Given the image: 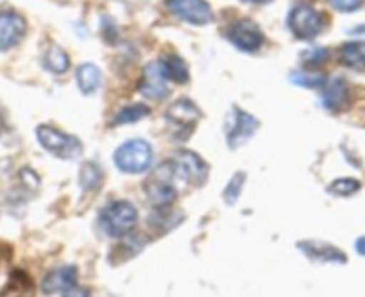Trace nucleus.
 Listing matches in <instances>:
<instances>
[{
	"label": "nucleus",
	"instance_id": "f257e3e1",
	"mask_svg": "<svg viewBox=\"0 0 365 297\" xmlns=\"http://www.w3.org/2000/svg\"><path fill=\"white\" fill-rule=\"evenodd\" d=\"M287 26H289L290 33L297 40L308 41L317 38L324 31L326 16L308 2H299V4L290 9Z\"/></svg>",
	"mask_w": 365,
	"mask_h": 297
},
{
	"label": "nucleus",
	"instance_id": "f03ea898",
	"mask_svg": "<svg viewBox=\"0 0 365 297\" xmlns=\"http://www.w3.org/2000/svg\"><path fill=\"white\" fill-rule=\"evenodd\" d=\"M138 220V212L129 201H113L101 213V228L108 236H124L135 228Z\"/></svg>",
	"mask_w": 365,
	"mask_h": 297
},
{
	"label": "nucleus",
	"instance_id": "7ed1b4c3",
	"mask_svg": "<svg viewBox=\"0 0 365 297\" xmlns=\"http://www.w3.org/2000/svg\"><path fill=\"white\" fill-rule=\"evenodd\" d=\"M175 179H178V172H175L174 163H163L158 167L153 176L145 181V194L150 204L156 208H165L174 202L175 195H178L174 184Z\"/></svg>",
	"mask_w": 365,
	"mask_h": 297
},
{
	"label": "nucleus",
	"instance_id": "20e7f679",
	"mask_svg": "<svg viewBox=\"0 0 365 297\" xmlns=\"http://www.w3.org/2000/svg\"><path fill=\"white\" fill-rule=\"evenodd\" d=\"M115 163L122 172L140 174L153 163V147L145 140H129L115 152Z\"/></svg>",
	"mask_w": 365,
	"mask_h": 297
},
{
	"label": "nucleus",
	"instance_id": "39448f33",
	"mask_svg": "<svg viewBox=\"0 0 365 297\" xmlns=\"http://www.w3.org/2000/svg\"><path fill=\"white\" fill-rule=\"evenodd\" d=\"M36 138L43 149H47L51 155L58 156L61 160L76 158L81 149H83L79 140L59 131L58 127H52V125H38Z\"/></svg>",
	"mask_w": 365,
	"mask_h": 297
},
{
	"label": "nucleus",
	"instance_id": "423d86ee",
	"mask_svg": "<svg viewBox=\"0 0 365 297\" xmlns=\"http://www.w3.org/2000/svg\"><path fill=\"white\" fill-rule=\"evenodd\" d=\"M226 40L230 41L233 47H237L242 52H258L262 48L265 36H263L262 29L258 27V24H255L252 20H237V22L230 24L226 27V33H224Z\"/></svg>",
	"mask_w": 365,
	"mask_h": 297
},
{
	"label": "nucleus",
	"instance_id": "0eeeda50",
	"mask_svg": "<svg viewBox=\"0 0 365 297\" xmlns=\"http://www.w3.org/2000/svg\"><path fill=\"white\" fill-rule=\"evenodd\" d=\"M165 6L172 15L192 26H208L213 22V13L206 0H167Z\"/></svg>",
	"mask_w": 365,
	"mask_h": 297
},
{
	"label": "nucleus",
	"instance_id": "6e6552de",
	"mask_svg": "<svg viewBox=\"0 0 365 297\" xmlns=\"http://www.w3.org/2000/svg\"><path fill=\"white\" fill-rule=\"evenodd\" d=\"M178 172V179H185L190 184L201 187L208 179V165L199 155L192 151H179L172 160Z\"/></svg>",
	"mask_w": 365,
	"mask_h": 297
},
{
	"label": "nucleus",
	"instance_id": "1a4fd4ad",
	"mask_svg": "<svg viewBox=\"0 0 365 297\" xmlns=\"http://www.w3.org/2000/svg\"><path fill=\"white\" fill-rule=\"evenodd\" d=\"M138 92L153 100H161L168 95V79L161 61H153L143 68L138 83Z\"/></svg>",
	"mask_w": 365,
	"mask_h": 297
},
{
	"label": "nucleus",
	"instance_id": "9d476101",
	"mask_svg": "<svg viewBox=\"0 0 365 297\" xmlns=\"http://www.w3.org/2000/svg\"><path fill=\"white\" fill-rule=\"evenodd\" d=\"M27 33V22L15 11L0 13V52L16 47Z\"/></svg>",
	"mask_w": 365,
	"mask_h": 297
},
{
	"label": "nucleus",
	"instance_id": "9b49d317",
	"mask_svg": "<svg viewBox=\"0 0 365 297\" xmlns=\"http://www.w3.org/2000/svg\"><path fill=\"white\" fill-rule=\"evenodd\" d=\"M231 118H233V124L227 129V142H230V147L235 149V147L242 145L255 135L256 127H258V120L249 113H245L244 110H238V108H233Z\"/></svg>",
	"mask_w": 365,
	"mask_h": 297
},
{
	"label": "nucleus",
	"instance_id": "f8f14e48",
	"mask_svg": "<svg viewBox=\"0 0 365 297\" xmlns=\"http://www.w3.org/2000/svg\"><path fill=\"white\" fill-rule=\"evenodd\" d=\"M349 104V86L344 78H335L324 85V93H322V106L331 113L346 110Z\"/></svg>",
	"mask_w": 365,
	"mask_h": 297
},
{
	"label": "nucleus",
	"instance_id": "ddd939ff",
	"mask_svg": "<svg viewBox=\"0 0 365 297\" xmlns=\"http://www.w3.org/2000/svg\"><path fill=\"white\" fill-rule=\"evenodd\" d=\"M73 285H77V271L76 267H61V269H54V271L48 272L47 276L41 281V292L48 293H59L65 292V290L72 288Z\"/></svg>",
	"mask_w": 365,
	"mask_h": 297
},
{
	"label": "nucleus",
	"instance_id": "4468645a",
	"mask_svg": "<svg viewBox=\"0 0 365 297\" xmlns=\"http://www.w3.org/2000/svg\"><path fill=\"white\" fill-rule=\"evenodd\" d=\"M167 118L181 127L192 129L201 118V111L190 99H179L168 106Z\"/></svg>",
	"mask_w": 365,
	"mask_h": 297
},
{
	"label": "nucleus",
	"instance_id": "2eb2a0df",
	"mask_svg": "<svg viewBox=\"0 0 365 297\" xmlns=\"http://www.w3.org/2000/svg\"><path fill=\"white\" fill-rule=\"evenodd\" d=\"M299 249L303 251L308 258H312V260L346 264V254L340 249H336V247H333L331 244L315 242V240H312V242H301Z\"/></svg>",
	"mask_w": 365,
	"mask_h": 297
},
{
	"label": "nucleus",
	"instance_id": "dca6fc26",
	"mask_svg": "<svg viewBox=\"0 0 365 297\" xmlns=\"http://www.w3.org/2000/svg\"><path fill=\"white\" fill-rule=\"evenodd\" d=\"M77 85H79V90L84 93V95H91L93 92H97L101 86V81H103V73H101V68L93 63H83V65L77 68Z\"/></svg>",
	"mask_w": 365,
	"mask_h": 297
},
{
	"label": "nucleus",
	"instance_id": "f3484780",
	"mask_svg": "<svg viewBox=\"0 0 365 297\" xmlns=\"http://www.w3.org/2000/svg\"><path fill=\"white\" fill-rule=\"evenodd\" d=\"M339 61L353 70L365 68V41H347L340 47Z\"/></svg>",
	"mask_w": 365,
	"mask_h": 297
},
{
	"label": "nucleus",
	"instance_id": "a211bd4d",
	"mask_svg": "<svg viewBox=\"0 0 365 297\" xmlns=\"http://www.w3.org/2000/svg\"><path fill=\"white\" fill-rule=\"evenodd\" d=\"M161 65H163L165 75H167L168 81L178 83V85H185L190 79V72H188L187 61L179 56L170 54L165 56L163 59H160Z\"/></svg>",
	"mask_w": 365,
	"mask_h": 297
},
{
	"label": "nucleus",
	"instance_id": "6ab92c4d",
	"mask_svg": "<svg viewBox=\"0 0 365 297\" xmlns=\"http://www.w3.org/2000/svg\"><path fill=\"white\" fill-rule=\"evenodd\" d=\"M43 65L52 73H65L70 66V58L59 45H51L45 52Z\"/></svg>",
	"mask_w": 365,
	"mask_h": 297
},
{
	"label": "nucleus",
	"instance_id": "aec40b11",
	"mask_svg": "<svg viewBox=\"0 0 365 297\" xmlns=\"http://www.w3.org/2000/svg\"><path fill=\"white\" fill-rule=\"evenodd\" d=\"M79 183L83 187V190H97L103 183V172H101V167L96 165L93 162L84 163L83 169L79 174Z\"/></svg>",
	"mask_w": 365,
	"mask_h": 297
},
{
	"label": "nucleus",
	"instance_id": "412c9836",
	"mask_svg": "<svg viewBox=\"0 0 365 297\" xmlns=\"http://www.w3.org/2000/svg\"><path fill=\"white\" fill-rule=\"evenodd\" d=\"M150 113L149 108L145 104H131V106L122 108L120 111L115 117L113 124L115 125H124V124H133V122H138L142 118H145Z\"/></svg>",
	"mask_w": 365,
	"mask_h": 297
},
{
	"label": "nucleus",
	"instance_id": "4be33fe9",
	"mask_svg": "<svg viewBox=\"0 0 365 297\" xmlns=\"http://www.w3.org/2000/svg\"><path fill=\"white\" fill-rule=\"evenodd\" d=\"M290 81L297 86H304V88H319V86L326 85V78L322 73L312 72H294L290 75Z\"/></svg>",
	"mask_w": 365,
	"mask_h": 297
},
{
	"label": "nucleus",
	"instance_id": "5701e85b",
	"mask_svg": "<svg viewBox=\"0 0 365 297\" xmlns=\"http://www.w3.org/2000/svg\"><path fill=\"white\" fill-rule=\"evenodd\" d=\"M360 190V181L353 179V177H342V179H336L329 184V192L339 197H349V195L356 194Z\"/></svg>",
	"mask_w": 365,
	"mask_h": 297
},
{
	"label": "nucleus",
	"instance_id": "b1692460",
	"mask_svg": "<svg viewBox=\"0 0 365 297\" xmlns=\"http://www.w3.org/2000/svg\"><path fill=\"white\" fill-rule=\"evenodd\" d=\"M244 181H245V174L237 172L233 177H231L230 183L226 184V188H224V201H226L227 204H233V202L237 201L238 195H240L242 192V187H244Z\"/></svg>",
	"mask_w": 365,
	"mask_h": 297
},
{
	"label": "nucleus",
	"instance_id": "393cba45",
	"mask_svg": "<svg viewBox=\"0 0 365 297\" xmlns=\"http://www.w3.org/2000/svg\"><path fill=\"white\" fill-rule=\"evenodd\" d=\"M328 59V51L326 48H312L301 54V63H303L307 68H315V66H321L322 63Z\"/></svg>",
	"mask_w": 365,
	"mask_h": 297
},
{
	"label": "nucleus",
	"instance_id": "a878e982",
	"mask_svg": "<svg viewBox=\"0 0 365 297\" xmlns=\"http://www.w3.org/2000/svg\"><path fill=\"white\" fill-rule=\"evenodd\" d=\"M328 2L333 9H336L340 13L356 11L364 4V0H328Z\"/></svg>",
	"mask_w": 365,
	"mask_h": 297
},
{
	"label": "nucleus",
	"instance_id": "bb28decb",
	"mask_svg": "<svg viewBox=\"0 0 365 297\" xmlns=\"http://www.w3.org/2000/svg\"><path fill=\"white\" fill-rule=\"evenodd\" d=\"M63 297H90V292H88L86 288H83V286L73 285L72 288H68L63 292Z\"/></svg>",
	"mask_w": 365,
	"mask_h": 297
},
{
	"label": "nucleus",
	"instance_id": "cd10ccee",
	"mask_svg": "<svg viewBox=\"0 0 365 297\" xmlns=\"http://www.w3.org/2000/svg\"><path fill=\"white\" fill-rule=\"evenodd\" d=\"M354 247H356V253L360 254V256H365V236H360V239L356 240V244H354Z\"/></svg>",
	"mask_w": 365,
	"mask_h": 297
},
{
	"label": "nucleus",
	"instance_id": "c85d7f7f",
	"mask_svg": "<svg viewBox=\"0 0 365 297\" xmlns=\"http://www.w3.org/2000/svg\"><path fill=\"white\" fill-rule=\"evenodd\" d=\"M244 2H251V4H267L270 0H244Z\"/></svg>",
	"mask_w": 365,
	"mask_h": 297
},
{
	"label": "nucleus",
	"instance_id": "c756f323",
	"mask_svg": "<svg viewBox=\"0 0 365 297\" xmlns=\"http://www.w3.org/2000/svg\"><path fill=\"white\" fill-rule=\"evenodd\" d=\"M364 33H365V26H360L358 29L351 31V34H364Z\"/></svg>",
	"mask_w": 365,
	"mask_h": 297
}]
</instances>
